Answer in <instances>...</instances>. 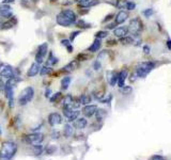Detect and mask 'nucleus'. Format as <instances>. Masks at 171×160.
Instances as JSON below:
<instances>
[{"instance_id":"f257e3e1","label":"nucleus","mask_w":171,"mask_h":160,"mask_svg":"<svg viewBox=\"0 0 171 160\" xmlns=\"http://www.w3.org/2000/svg\"><path fill=\"white\" fill-rule=\"evenodd\" d=\"M157 66V62L155 61H145V62H140L137 64L135 67V72L132 75V81L136 80L137 78H145Z\"/></svg>"},{"instance_id":"f03ea898","label":"nucleus","mask_w":171,"mask_h":160,"mask_svg":"<svg viewBox=\"0 0 171 160\" xmlns=\"http://www.w3.org/2000/svg\"><path fill=\"white\" fill-rule=\"evenodd\" d=\"M17 150L16 143L11 141L3 142L0 148V160H11L15 156Z\"/></svg>"},{"instance_id":"7ed1b4c3","label":"nucleus","mask_w":171,"mask_h":160,"mask_svg":"<svg viewBox=\"0 0 171 160\" xmlns=\"http://www.w3.org/2000/svg\"><path fill=\"white\" fill-rule=\"evenodd\" d=\"M34 97V89L32 87H27L22 91L18 97V103L21 106H26Z\"/></svg>"},{"instance_id":"20e7f679","label":"nucleus","mask_w":171,"mask_h":160,"mask_svg":"<svg viewBox=\"0 0 171 160\" xmlns=\"http://www.w3.org/2000/svg\"><path fill=\"white\" fill-rule=\"evenodd\" d=\"M128 28V32H130L133 35L137 37L139 35V32L142 30V22L140 21L139 18H134L129 21V26L127 27Z\"/></svg>"},{"instance_id":"39448f33","label":"nucleus","mask_w":171,"mask_h":160,"mask_svg":"<svg viewBox=\"0 0 171 160\" xmlns=\"http://www.w3.org/2000/svg\"><path fill=\"white\" fill-rule=\"evenodd\" d=\"M26 142L31 145H38V144H41L43 140H44V135L40 134V132H33L31 135L26 136Z\"/></svg>"},{"instance_id":"423d86ee","label":"nucleus","mask_w":171,"mask_h":160,"mask_svg":"<svg viewBox=\"0 0 171 160\" xmlns=\"http://www.w3.org/2000/svg\"><path fill=\"white\" fill-rule=\"evenodd\" d=\"M63 114L69 122H74L76 119H78V116H79V114H80V111L78 109H72L71 107H64Z\"/></svg>"},{"instance_id":"0eeeda50","label":"nucleus","mask_w":171,"mask_h":160,"mask_svg":"<svg viewBox=\"0 0 171 160\" xmlns=\"http://www.w3.org/2000/svg\"><path fill=\"white\" fill-rule=\"evenodd\" d=\"M0 76L9 79V78L14 76V69L8 63H2V64H0Z\"/></svg>"},{"instance_id":"6e6552de","label":"nucleus","mask_w":171,"mask_h":160,"mask_svg":"<svg viewBox=\"0 0 171 160\" xmlns=\"http://www.w3.org/2000/svg\"><path fill=\"white\" fill-rule=\"evenodd\" d=\"M56 21H57V24L61 27H71L72 25H73V22L67 18L62 12L57 14V16H56Z\"/></svg>"},{"instance_id":"1a4fd4ad","label":"nucleus","mask_w":171,"mask_h":160,"mask_svg":"<svg viewBox=\"0 0 171 160\" xmlns=\"http://www.w3.org/2000/svg\"><path fill=\"white\" fill-rule=\"evenodd\" d=\"M48 123L50 124L51 126L59 125V124L62 123L61 115H60L59 113H57V112H53V113H50L48 116Z\"/></svg>"},{"instance_id":"9d476101","label":"nucleus","mask_w":171,"mask_h":160,"mask_svg":"<svg viewBox=\"0 0 171 160\" xmlns=\"http://www.w3.org/2000/svg\"><path fill=\"white\" fill-rule=\"evenodd\" d=\"M96 110H97V107H96L95 105H86L84 107V109H82V113L85 114L86 116H88V118H91V116H93L94 114H95Z\"/></svg>"},{"instance_id":"9b49d317","label":"nucleus","mask_w":171,"mask_h":160,"mask_svg":"<svg viewBox=\"0 0 171 160\" xmlns=\"http://www.w3.org/2000/svg\"><path fill=\"white\" fill-rule=\"evenodd\" d=\"M40 69H41L40 64H38L37 62L32 63L31 66L29 67L28 72H27V76H28V77H34V76H37L38 74L40 73Z\"/></svg>"},{"instance_id":"f8f14e48","label":"nucleus","mask_w":171,"mask_h":160,"mask_svg":"<svg viewBox=\"0 0 171 160\" xmlns=\"http://www.w3.org/2000/svg\"><path fill=\"white\" fill-rule=\"evenodd\" d=\"M127 76H128V73L126 69H123L120 73H118V81H117V83H118V87L120 89L125 85V80H126Z\"/></svg>"},{"instance_id":"ddd939ff","label":"nucleus","mask_w":171,"mask_h":160,"mask_svg":"<svg viewBox=\"0 0 171 160\" xmlns=\"http://www.w3.org/2000/svg\"><path fill=\"white\" fill-rule=\"evenodd\" d=\"M127 18H128V13L125 12V11H120L116 15V17H114V22H116V25H121L124 21H126Z\"/></svg>"},{"instance_id":"4468645a","label":"nucleus","mask_w":171,"mask_h":160,"mask_svg":"<svg viewBox=\"0 0 171 160\" xmlns=\"http://www.w3.org/2000/svg\"><path fill=\"white\" fill-rule=\"evenodd\" d=\"M107 80L110 87H114L117 84V81H118V73L114 71L107 72Z\"/></svg>"},{"instance_id":"2eb2a0df","label":"nucleus","mask_w":171,"mask_h":160,"mask_svg":"<svg viewBox=\"0 0 171 160\" xmlns=\"http://www.w3.org/2000/svg\"><path fill=\"white\" fill-rule=\"evenodd\" d=\"M127 33H128V28H127V27H118V28L113 29V34L116 35L117 37H119V39L126 37Z\"/></svg>"},{"instance_id":"dca6fc26","label":"nucleus","mask_w":171,"mask_h":160,"mask_svg":"<svg viewBox=\"0 0 171 160\" xmlns=\"http://www.w3.org/2000/svg\"><path fill=\"white\" fill-rule=\"evenodd\" d=\"M61 12L63 13L65 16H66L70 20H71L73 24H75V22L77 21V14H76V13L74 12L73 10H70V9H65V10H62Z\"/></svg>"},{"instance_id":"f3484780","label":"nucleus","mask_w":171,"mask_h":160,"mask_svg":"<svg viewBox=\"0 0 171 160\" xmlns=\"http://www.w3.org/2000/svg\"><path fill=\"white\" fill-rule=\"evenodd\" d=\"M101 46H102V40L95 39L94 42L91 44V46L88 48V51H90V53H96V51L100 50Z\"/></svg>"},{"instance_id":"a211bd4d","label":"nucleus","mask_w":171,"mask_h":160,"mask_svg":"<svg viewBox=\"0 0 171 160\" xmlns=\"http://www.w3.org/2000/svg\"><path fill=\"white\" fill-rule=\"evenodd\" d=\"M88 122L85 118H80V119H76L74 121V127L77 128V129H84L87 126Z\"/></svg>"},{"instance_id":"6ab92c4d","label":"nucleus","mask_w":171,"mask_h":160,"mask_svg":"<svg viewBox=\"0 0 171 160\" xmlns=\"http://www.w3.org/2000/svg\"><path fill=\"white\" fill-rule=\"evenodd\" d=\"M48 53V44L47 43H43L42 45H40L39 48H38V55L42 56V57H45Z\"/></svg>"},{"instance_id":"aec40b11","label":"nucleus","mask_w":171,"mask_h":160,"mask_svg":"<svg viewBox=\"0 0 171 160\" xmlns=\"http://www.w3.org/2000/svg\"><path fill=\"white\" fill-rule=\"evenodd\" d=\"M22 79H21V78H18V76L14 75L13 77L9 78L8 81H6V85H8V87H11V88H14L15 85H16Z\"/></svg>"},{"instance_id":"412c9836","label":"nucleus","mask_w":171,"mask_h":160,"mask_svg":"<svg viewBox=\"0 0 171 160\" xmlns=\"http://www.w3.org/2000/svg\"><path fill=\"white\" fill-rule=\"evenodd\" d=\"M77 67H78V62H77V61H72V62H70L69 64L65 65V66L63 67V71L67 72V73H70V72L75 71Z\"/></svg>"},{"instance_id":"4be33fe9","label":"nucleus","mask_w":171,"mask_h":160,"mask_svg":"<svg viewBox=\"0 0 171 160\" xmlns=\"http://www.w3.org/2000/svg\"><path fill=\"white\" fill-rule=\"evenodd\" d=\"M58 62H59L58 58H56L55 56H54V53H51V51H49V53H48V59H47V62H46V65H47V66H51V65H55V64H57Z\"/></svg>"},{"instance_id":"5701e85b","label":"nucleus","mask_w":171,"mask_h":160,"mask_svg":"<svg viewBox=\"0 0 171 160\" xmlns=\"http://www.w3.org/2000/svg\"><path fill=\"white\" fill-rule=\"evenodd\" d=\"M73 132H74L73 126H72L71 124H65V125H64V129H63L64 137H66V138H70V137H72Z\"/></svg>"},{"instance_id":"b1692460","label":"nucleus","mask_w":171,"mask_h":160,"mask_svg":"<svg viewBox=\"0 0 171 160\" xmlns=\"http://www.w3.org/2000/svg\"><path fill=\"white\" fill-rule=\"evenodd\" d=\"M15 24H16V21H14V18L8 20V21L3 22V24L1 25V27H0V29L1 30H8V29H11L13 28V27L15 26Z\"/></svg>"},{"instance_id":"393cba45","label":"nucleus","mask_w":171,"mask_h":160,"mask_svg":"<svg viewBox=\"0 0 171 160\" xmlns=\"http://www.w3.org/2000/svg\"><path fill=\"white\" fill-rule=\"evenodd\" d=\"M4 94H6V97L8 100L14 98V90H13V88L8 87V85L4 84Z\"/></svg>"},{"instance_id":"a878e982","label":"nucleus","mask_w":171,"mask_h":160,"mask_svg":"<svg viewBox=\"0 0 171 160\" xmlns=\"http://www.w3.org/2000/svg\"><path fill=\"white\" fill-rule=\"evenodd\" d=\"M72 82V78L70 76H65L63 79L61 80V89L62 90H67Z\"/></svg>"},{"instance_id":"bb28decb","label":"nucleus","mask_w":171,"mask_h":160,"mask_svg":"<svg viewBox=\"0 0 171 160\" xmlns=\"http://www.w3.org/2000/svg\"><path fill=\"white\" fill-rule=\"evenodd\" d=\"M91 100H92L91 96L87 95V94H82L79 97V101L82 105H89V103H91Z\"/></svg>"},{"instance_id":"cd10ccee","label":"nucleus","mask_w":171,"mask_h":160,"mask_svg":"<svg viewBox=\"0 0 171 160\" xmlns=\"http://www.w3.org/2000/svg\"><path fill=\"white\" fill-rule=\"evenodd\" d=\"M74 100V97L72 95H65V97L63 98V100H62V103H63V107H70V106L72 105V103H73Z\"/></svg>"},{"instance_id":"c85d7f7f","label":"nucleus","mask_w":171,"mask_h":160,"mask_svg":"<svg viewBox=\"0 0 171 160\" xmlns=\"http://www.w3.org/2000/svg\"><path fill=\"white\" fill-rule=\"evenodd\" d=\"M98 3H100V0H89L85 3H80V6H84V8H91V6H97Z\"/></svg>"},{"instance_id":"c756f323","label":"nucleus","mask_w":171,"mask_h":160,"mask_svg":"<svg viewBox=\"0 0 171 160\" xmlns=\"http://www.w3.org/2000/svg\"><path fill=\"white\" fill-rule=\"evenodd\" d=\"M95 114H96V119H97V120H102V119H104L105 116H106L107 112H106V110H104V109H97Z\"/></svg>"},{"instance_id":"7c9ffc66","label":"nucleus","mask_w":171,"mask_h":160,"mask_svg":"<svg viewBox=\"0 0 171 160\" xmlns=\"http://www.w3.org/2000/svg\"><path fill=\"white\" fill-rule=\"evenodd\" d=\"M75 24H76V26H77V27H80V28H82V29H86V28H91V27H92L90 24H87V22H86L84 19L77 20V21H76Z\"/></svg>"},{"instance_id":"2f4dec72","label":"nucleus","mask_w":171,"mask_h":160,"mask_svg":"<svg viewBox=\"0 0 171 160\" xmlns=\"http://www.w3.org/2000/svg\"><path fill=\"white\" fill-rule=\"evenodd\" d=\"M120 91H121V93H122L123 95H128V94L132 93L133 88H132V87H129V85H124V87L121 88Z\"/></svg>"},{"instance_id":"473e14b6","label":"nucleus","mask_w":171,"mask_h":160,"mask_svg":"<svg viewBox=\"0 0 171 160\" xmlns=\"http://www.w3.org/2000/svg\"><path fill=\"white\" fill-rule=\"evenodd\" d=\"M120 42L122 43L123 45H127V44H133L134 43V39L132 37H121Z\"/></svg>"},{"instance_id":"72a5a7b5","label":"nucleus","mask_w":171,"mask_h":160,"mask_svg":"<svg viewBox=\"0 0 171 160\" xmlns=\"http://www.w3.org/2000/svg\"><path fill=\"white\" fill-rule=\"evenodd\" d=\"M51 71H53V69H51L50 67L47 66V65H45V66L41 67V69H40V74H41L42 76H45V75H48V74H50Z\"/></svg>"},{"instance_id":"f704fd0d","label":"nucleus","mask_w":171,"mask_h":160,"mask_svg":"<svg viewBox=\"0 0 171 160\" xmlns=\"http://www.w3.org/2000/svg\"><path fill=\"white\" fill-rule=\"evenodd\" d=\"M153 14H154V10H153V9H151V8L145 9V10L142 11V15L145 17H147V18H150V17L152 16Z\"/></svg>"},{"instance_id":"c9c22d12","label":"nucleus","mask_w":171,"mask_h":160,"mask_svg":"<svg viewBox=\"0 0 171 160\" xmlns=\"http://www.w3.org/2000/svg\"><path fill=\"white\" fill-rule=\"evenodd\" d=\"M108 34H109V33H108V31H98V32L95 34V37H96V39L102 40V39H105V37H107Z\"/></svg>"},{"instance_id":"e433bc0d","label":"nucleus","mask_w":171,"mask_h":160,"mask_svg":"<svg viewBox=\"0 0 171 160\" xmlns=\"http://www.w3.org/2000/svg\"><path fill=\"white\" fill-rule=\"evenodd\" d=\"M125 8H126L128 11L135 10V8H136V3L133 1H126V3H125Z\"/></svg>"},{"instance_id":"4c0bfd02","label":"nucleus","mask_w":171,"mask_h":160,"mask_svg":"<svg viewBox=\"0 0 171 160\" xmlns=\"http://www.w3.org/2000/svg\"><path fill=\"white\" fill-rule=\"evenodd\" d=\"M61 96H62V94L60 93V92H57V93H55L50 97V101H51V103H55L56 100H59L60 98H61Z\"/></svg>"},{"instance_id":"58836bf2","label":"nucleus","mask_w":171,"mask_h":160,"mask_svg":"<svg viewBox=\"0 0 171 160\" xmlns=\"http://www.w3.org/2000/svg\"><path fill=\"white\" fill-rule=\"evenodd\" d=\"M56 150H57V146L56 145H48V147L46 148V153L47 154H49V155L54 154Z\"/></svg>"},{"instance_id":"ea45409f","label":"nucleus","mask_w":171,"mask_h":160,"mask_svg":"<svg viewBox=\"0 0 171 160\" xmlns=\"http://www.w3.org/2000/svg\"><path fill=\"white\" fill-rule=\"evenodd\" d=\"M80 33H82V31H73V32L71 33V37H70V41L73 42V41L80 34Z\"/></svg>"},{"instance_id":"a19ab883","label":"nucleus","mask_w":171,"mask_h":160,"mask_svg":"<svg viewBox=\"0 0 171 160\" xmlns=\"http://www.w3.org/2000/svg\"><path fill=\"white\" fill-rule=\"evenodd\" d=\"M92 66H93L94 71H98V69H100L101 67H102V64H101L100 60H96V61H94V62H93Z\"/></svg>"},{"instance_id":"79ce46f5","label":"nucleus","mask_w":171,"mask_h":160,"mask_svg":"<svg viewBox=\"0 0 171 160\" xmlns=\"http://www.w3.org/2000/svg\"><path fill=\"white\" fill-rule=\"evenodd\" d=\"M35 62L38 63V64H42L43 62H44V57H42V56L40 55H35Z\"/></svg>"},{"instance_id":"37998d69","label":"nucleus","mask_w":171,"mask_h":160,"mask_svg":"<svg viewBox=\"0 0 171 160\" xmlns=\"http://www.w3.org/2000/svg\"><path fill=\"white\" fill-rule=\"evenodd\" d=\"M111 100H112V95H111V94H109V95L106 96V97L101 98V101H102L103 103H109Z\"/></svg>"},{"instance_id":"c03bdc74","label":"nucleus","mask_w":171,"mask_h":160,"mask_svg":"<svg viewBox=\"0 0 171 160\" xmlns=\"http://www.w3.org/2000/svg\"><path fill=\"white\" fill-rule=\"evenodd\" d=\"M10 10H11V6L6 3H3L0 6V11H10Z\"/></svg>"},{"instance_id":"a18cd8bd","label":"nucleus","mask_w":171,"mask_h":160,"mask_svg":"<svg viewBox=\"0 0 171 160\" xmlns=\"http://www.w3.org/2000/svg\"><path fill=\"white\" fill-rule=\"evenodd\" d=\"M106 3H109V4H111V6H118V2H119V0H104Z\"/></svg>"},{"instance_id":"49530a36","label":"nucleus","mask_w":171,"mask_h":160,"mask_svg":"<svg viewBox=\"0 0 171 160\" xmlns=\"http://www.w3.org/2000/svg\"><path fill=\"white\" fill-rule=\"evenodd\" d=\"M51 138L54 139V140H57V139H59L60 138V132L59 131H54L53 134H51Z\"/></svg>"},{"instance_id":"de8ad7c7","label":"nucleus","mask_w":171,"mask_h":160,"mask_svg":"<svg viewBox=\"0 0 171 160\" xmlns=\"http://www.w3.org/2000/svg\"><path fill=\"white\" fill-rule=\"evenodd\" d=\"M61 45L62 46H65V47H67L69 45H71V41L70 40H61Z\"/></svg>"},{"instance_id":"09e8293b","label":"nucleus","mask_w":171,"mask_h":160,"mask_svg":"<svg viewBox=\"0 0 171 160\" xmlns=\"http://www.w3.org/2000/svg\"><path fill=\"white\" fill-rule=\"evenodd\" d=\"M143 53L145 55H149L150 53V46L149 45H143Z\"/></svg>"},{"instance_id":"8fccbe9b","label":"nucleus","mask_w":171,"mask_h":160,"mask_svg":"<svg viewBox=\"0 0 171 160\" xmlns=\"http://www.w3.org/2000/svg\"><path fill=\"white\" fill-rule=\"evenodd\" d=\"M152 160H166V158L161 156V155H155V156L152 157Z\"/></svg>"},{"instance_id":"3c124183","label":"nucleus","mask_w":171,"mask_h":160,"mask_svg":"<svg viewBox=\"0 0 171 160\" xmlns=\"http://www.w3.org/2000/svg\"><path fill=\"white\" fill-rule=\"evenodd\" d=\"M51 96V90L50 89H46V91H45V97H50Z\"/></svg>"},{"instance_id":"603ef678","label":"nucleus","mask_w":171,"mask_h":160,"mask_svg":"<svg viewBox=\"0 0 171 160\" xmlns=\"http://www.w3.org/2000/svg\"><path fill=\"white\" fill-rule=\"evenodd\" d=\"M9 106H10V108L14 107V98H11V100H9Z\"/></svg>"},{"instance_id":"864d4df0","label":"nucleus","mask_w":171,"mask_h":160,"mask_svg":"<svg viewBox=\"0 0 171 160\" xmlns=\"http://www.w3.org/2000/svg\"><path fill=\"white\" fill-rule=\"evenodd\" d=\"M106 28H107V29H114V28H116V22H114V24H109V25H107Z\"/></svg>"},{"instance_id":"5fc2aeb1","label":"nucleus","mask_w":171,"mask_h":160,"mask_svg":"<svg viewBox=\"0 0 171 160\" xmlns=\"http://www.w3.org/2000/svg\"><path fill=\"white\" fill-rule=\"evenodd\" d=\"M112 16H113V15H112V14H109V15H107V16H106V18H105L104 20H103V21H104V22H106L107 20L111 19V17H112Z\"/></svg>"},{"instance_id":"6e6d98bb","label":"nucleus","mask_w":171,"mask_h":160,"mask_svg":"<svg viewBox=\"0 0 171 160\" xmlns=\"http://www.w3.org/2000/svg\"><path fill=\"white\" fill-rule=\"evenodd\" d=\"M1 90H4V83L2 82L1 79H0V91H1Z\"/></svg>"},{"instance_id":"4d7b16f0","label":"nucleus","mask_w":171,"mask_h":160,"mask_svg":"<svg viewBox=\"0 0 171 160\" xmlns=\"http://www.w3.org/2000/svg\"><path fill=\"white\" fill-rule=\"evenodd\" d=\"M167 47L169 50H171V40H168L167 41Z\"/></svg>"},{"instance_id":"13d9d810","label":"nucleus","mask_w":171,"mask_h":160,"mask_svg":"<svg viewBox=\"0 0 171 160\" xmlns=\"http://www.w3.org/2000/svg\"><path fill=\"white\" fill-rule=\"evenodd\" d=\"M66 48H67V50H69V53H72V51H73V47H72V45H69Z\"/></svg>"},{"instance_id":"bf43d9fd","label":"nucleus","mask_w":171,"mask_h":160,"mask_svg":"<svg viewBox=\"0 0 171 160\" xmlns=\"http://www.w3.org/2000/svg\"><path fill=\"white\" fill-rule=\"evenodd\" d=\"M76 2H78V3H85V2L89 1V0H75Z\"/></svg>"},{"instance_id":"052dcab7","label":"nucleus","mask_w":171,"mask_h":160,"mask_svg":"<svg viewBox=\"0 0 171 160\" xmlns=\"http://www.w3.org/2000/svg\"><path fill=\"white\" fill-rule=\"evenodd\" d=\"M4 2L6 3H13V2H15V0H4Z\"/></svg>"},{"instance_id":"680f3d73","label":"nucleus","mask_w":171,"mask_h":160,"mask_svg":"<svg viewBox=\"0 0 171 160\" xmlns=\"http://www.w3.org/2000/svg\"><path fill=\"white\" fill-rule=\"evenodd\" d=\"M32 1H33V2H38L39 0H32Z\"/></svg>"},{"instance_id":"e2e57ef3","label":"nucleus","mask_w":171,"mask_h":160,"mask_svg":"<svg viewBox=\"0 0 171 160\" xmlns=\"http://www.w3.org/2000/svg\"><path fill=\"white\" fill-rule=\"evenodd\" d=\"M0 136H1V128H0Z\"/></svg>"}]
</instances>
